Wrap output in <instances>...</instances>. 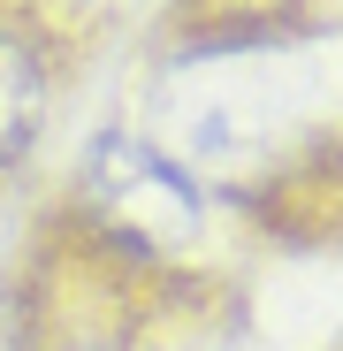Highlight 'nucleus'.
Segmentation results:
<instances>
[{"mask_svg":"<svg viewBox=\"0 0 343 351\" xmlns=\"http://www.w3.org/2000/svg\"><path fill=\"white\" fill-rule=\"evenodd\" d=\"M38 123H46V62L16 23H0V168L31 153Z\"/></svg>","mask_w":343,"mask_h":351,"instance_id":"1","label":"nucleus"}]
</instances>
